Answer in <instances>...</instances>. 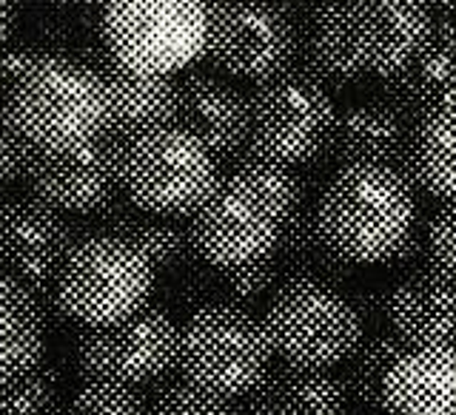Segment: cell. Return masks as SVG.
Instances as JSON below:
<instances>
[{"label": "cell", "mask_w": 456, "mask_h": 415, "mask_svg": "<svg viewBox=\"0 0 456 415\" xmlns=\"http://www.w3.org/2000/svg\"><path fill=\"white\" fill-rule=\"evenodd\" d=\"M314 217L339 259L388 265L417 227V196L399 168L346 165L325 185Z\"/></svg>", "instance_id": "1"}, {"label": "cell", "mask_w": 456, "mask_h": 415, "mask_svg": "<svg viewBox=\"0 0 456 415\" xmlns=\"http://www.w3.org/2000/svg\"><path fill=\"white\" fill-rule=\"evenodd\" d=\"M6 111L40 154L77 151L109 134V97L94 68L57 54L35 57Z\"/></svg>", "instance_id": "2"}, {"label": "cell", "mask_w": 456, "mask_h": 415, "mask_svg": "<svg viewBox=\"0 0 456 415\" xmlns=\"http://www.w3.org/2000/svg\"><path fill=\"white\" fill-rule=\"evenodd\" d=\"M265 336L282 362L331 370L351 359L365 324L351 296L317 276H289L265 307Z\"/></svg>", "instance_id": "3"}, {"label": "cell", "mask_w": 456, "mask_h": 415, "mask_svg": "<svg viewBox=\"0 0 456 415\" xmlns=\"http://www.w3.org/2000/svg\"><path fill=\"white\" fill-rule=\"evenodd\" d=\"M271 359L274 350L263 322L234 302L197 307L180 331L177 370L183 381L225 402L248 395Z\"/></svg>", "instance_id": "4"}, {"label": "cell", "mask_w": 456, "mask_h": 415, "mask_svg": "<svg viewBox=\"0 0 456 415\" xmlns=\"http://www.w3.org/2000/svg\"><path fill=\"white\" fill-rule=\"evenodd\" d=\"M154 267L132 242L114 234L80 236L54 276V296L66 319L83 327L109 324L146 307Z\"/></svg>", "instance_id": "5"}, {"label": "cell", "mask_w": 456, "mask_h": 415, "mask_svg": "<svg viewBox=\"0 0 456 415\" xmlns=\"http://www.w3.org/2000/svg\"><path fill=\"white\" fill-rule=\"evenodd\" d=\"M223 177L214 154L183 132L166 125L123 142L120 194L132 205L160 217H191Z\"/></svg>", "instance_id": "6"}, {"label": "cell", "mask_w": 456, "mask_h": 415, "mask_svg": "<svg viewBox=\"0 0 456 415\" xmlns=\"http://www.w3.org/2000/svg\"><path fill=\"white\" fill-rule=\"evenodd\" d=\"M211 0H106L100 40L118 63L175 75L203 57Z\"/></svg>", "instance_id": "7"}, {"label": "cell", "mask_w": 456, "mask_h": 415, "mask_svg": "<svg viewBox=\"0 0 456 415\" xmlns=\"http://www.w3.org/2000/svg\"><path fill=\"white\" fill-rule=\"evenodd\" d=\"M334 120L337 108L325 85L291 66L254 83L246 151L294 168L314 163L331 140Z\"/></svg>", "instance_id": "8"}, {"label": "cell", "mask_w": 456, "mask_h": 415, "mask_svg": "<svg viewBox=\"0 0 456 415\" xmlns=\"http://www.w3.org/2000/svg\"><path fill=\"white\" fill-rule=\"evenodd\" d=\"M297 57V23L285 0H211L203 60L228 77L263 83Z\"/></svg>", "instance_id": "9"}, {"label": "cell", "mask_w": 456, "mask_h": 415, "mask_svg": "<svg viewBox=\"0 0 456 415\" xmlns=\"http://www.w3.org/2000/svg\"><path fill=\"white\" fill-rule=\"evenodd\" d=\"M180 331L160 307H140L109 324H89L77 336V367L89 381L142 387L177 367Z\"/></svg>", "instance_id": "10"}, {"label": "cell", "mask_w": 456, "mask_h": 415, "mask_svg": "<svg viewBox=\"0 0 456 415\" xmlns=\"http://www.w3.org/2000/svg\"><path fill=\"white\" fill-rule=\"evenodd\" d=\"M285 219L268 199L237 174L220 177L217 188L191 213V251L208 267H237L277 251Z\"/></svg>", "instance_id": "11"}, {"label": "cell", "mask_w": 456, "mask_h": 415, "mask_svg": "<svg viewBox=\"0 0 456 415\" xmlns=\"http://www.w3.org/2000/svg\"><path fill=\"white\" fill-rule=\"evenodd\" d=\"M434 26L425 0H339V32L362 77H388L417 54Z\"/></svg>", "instance_id": "12"}, {"label": "cell", "mask_w": 456, "mask_h": 415, "mask_svg": "<svg viewBox=\"0 0 456 415\" xmlns=\"http://www.w3.org/2000/svg\"><path fill=\"white\" fill-rule=\"evenodd\" d=\"M75 242V222L40 196H9L0 203V270L32 293L54 288Z\"/></svg>", "instance_id": "13"}, {"label": "cell", "mask_w": 456, "mask_h": 415, "mask_svg": "<svg viewBox=\"0 0 456 415\" xmlns=\"http://www.w3.org/2000/svg\"><path fill=\"white\" fill-rule=\"evenodd\" d=\"M123 142L106 134L66 154L35 151L26 171L28 191L63 213H100L120 194Z\"/></svg>", "instance_id": "14"}, {"label": "cell", "mask_w": 456, "mask_h": 415, "mask_svg": "<svg viewBox=\"0 0 456 415\" xmlns=\"http://www.w3.org/2000/svg\"><path fill=\"white\" fill-rule=\"evenodd\" d=\"M379 97L408 120L456 111V20L434 14L431 35L411 63L379 77Z\"/></svg>", "instance_id": "15"}, {"label": "cell", "mask_w": 456, "mask_h": 415, "mask_svg": "<svg viewBox=\"0 0 456 415\" xmlns=\"http://www.w3.org/2000/svg\"><path fill=\"white\" fill-rule=\"evenodd\" d=\"M109 97V134L114 140H132L157 128L175 125L177 120V80L171 75L134 71L100 46L92 63Z\"/></svg>", "instance_id": "16"}, {"label": "cell", "mask_w": 456, "mask_h": 415, "mask_svg": "<svg viewBox=\"0 0 456 415\" xmlns=\"http://www.w3.org/2000/svg\"><path fill=\"white\" fill-rule=\"evenodd\" d=\"M217 163H228L248 140V94L217 75H189L177 83V120Z\"/></svg>", "instance_id": "17"}, {"label": "cell", "mask_w": 456, "mask_h": 415, "mask_svg": "<svg viewBox=\"0 0 456 415\" xmlns=\"http://www.w3.org/2000/svg\"><path fill=\"white\" fill-rule=\"evenodd\" d=\"M388 324L408 347H456V279L431 265L411 270L391 291Z\"/></svg>", "instance_id": "18"}, {"label": "cell", "mask_w": 456, "mask_h": 415, "mask_svg": "<svg viewBox=\"0 0 456 415\" xmlns=\"http://www.w3.org/2000/svg\"><path fill=\"white\" fill-rule=\"evenodd\" d=\"M411 123L388 100H365L337 114L334 132L322 156L337 168L346 165H391L399 168Z\"/></svg>", "instance_id": "19"}, {"label": "cell", "mask_w": 456, "mask_h": 415, "mask_svg": "<svg viewBox=\"0 0 456 415\" xmlns=\"http://www.w3.org/2000/svg\"><path fill=\"white\" fill-rule=\"evenodd\" d=\"M382 412L456 415V347H408L382 381Z\"/></svg>", "instance_id": "20"}, {"label": "cell", "mask_w": 456, "mask_h": 415, "mask_svg": "<svg viewBox=\"0 0 456 415\" xmlns=\"http://www.w3.org/2000/svg\"><path fill=\"white\" fill-rule=\"evenodd\" d=\"M251 415H348V393L331 370L282 362L248 393Z\"/></svg>", "instance_id": "21"}, {"label": "cell", "mask_w": 456, "mask_h": 415, "mask_svg": "<svg viewBox=\"0 0 456 415\" xmlns=\"http://www.w3.org/2000/svg\"><path fill=\"white\" fill-rule=\"evenodd\" d=\"M49 316L40 299L6 274H0V381L32 373L46 355Z\"/></svg>", "instance_id": "22"}, {"label": "cell", "mask_w": 456, "mask_h": 415, "mask_svg": "<svg viewBox=\"0 0 456 415\" xmlns=\"http://www.w3.org/2000/svg\"><path fill=\"white\" fill-rule=\"evenodd\" d=\"M399 171L413 191L434 199H456V111L413 120Z\"/></svg>", "instance_id": "23"}, {"label": "cell", "mask_w": 456, "mask_h": 415, "mask_svg": "<svg viewBox=\"0 0 456 415\" xmlns=\"http://www.w3.org/2000/svg\"><path fill=\"white\" fill-rule=\"evenodd\" d=\"M103 231L128 239L132 245L146 256L149 265L157 270H177L185 267L191 259H197L191 251L189 227H183L175 217H160L132 205L120 194L100 211Z\"/></svg>", "instance_id": "24"}, {"label": "cell", "mask_w": 456, "mask_h": 415, "mask_svg": "<svg viewBox=\"0 0 456 415\" xmlns=\"http://www.w3.org/2000/svg\"><path fill=\"white\" fill-rule=\"evenodd\" d=\"M277 259L280 270L289 276H317L325 282H342L351 267L346 259L325 245V239L317 227V217L311 208H299L294 217L282 225V236L277 242Z\"/></svg>", "instance_id": "25"}, {"label": "cell", "mask_w": 456, "mask_h": 415, "mask_svg": "<svg viewBox=\"0 0 456 415\" xmlns=\"http://www.w3.org/2000/svg\"><path fill=\"white\" fill-rule=\"evenodd\" d=\"M405 350L408 345L394 331H379L368 339L362 336L360 347L348 359L346 376H342V387L348 393V402L382 412V381Z\"/></svg>", "instance_id": "26"}, {"label": "cell", "mask_w": 456, "mask_h": 415, "mask_svg": "<svg viewBox=\"0 0 456 415\" xmlns=\"http://www.w3.org/2000/svg\"><path fill=\"white\" fill-rule=\"evenodd\" d=\"M232 171L246 182H251L271 205L280 211V217L289 222L299 208H305V180L297 174L294 165H282L274 160H265L260 154H251L242 148L232 156Z\"/></svg>", "instance_id": "27"}, {"label": "cell", "mask_w": 456, "mask_h": 415, "mask_svg": "<svg viewBox=\"0 0 456 415\" xmlns=\"http://www.w3.org/2000/svg\"><path fill=\"white\" fill-rule=\"evenodd\" d=\"M214 270V284H217L220 302H234L248 307L260 302L265 293L274 291L280 279V259L277 253L263 256L256 262H246L237 267H211Z\"/></svg>", "instance_id": "28"}, {"label": "cell", "mask_w": 456, "mask_h": 415, "mask_svg": "<svg viewBox=\"0 0 456 415\" xmlns=\"http://www.w3.org/2000/svg\"><path fill=\"white\" fill-rule=\"evenodd\" d=\"M0 415H66L61 387L40 379L35 370L0 381Z\"/></svg>", "instance_id": "29"}, {"label": "cell", "mask_w": 456, "mask_h": 415, "mask_svg": "<svg viewBox=\"0 0 456 415\" xmlns=\"http://www.w3.org/2000/svg\"><path fill=\"white\" fill-rule=\"evenodd\" d=\"M66 415H149V398L128 384L86 381Z\"/></svg>", "instance_id": "30"}, {"label": "cell", "mask_w": 456, "mask_h": 415, "mask_svg": "<svg viewBox=\"0 0 456 415\" xmlns=\"http://www.w3.org/2000/svg\"><path fill=\"white\" fill-rule=\"evenodd\" d=\"M149 415H234L225 398L211 395L189 381L166 384L149 404Z\"/></svg>", "instance_id": "31"}, {"label": "cell", "mask_w": 456, "mask_h": 415, "mask_svg": "<svg viewBox=\"0 0 456 415\" xmlns=\"http://www.w3.org/2000/svg\"><path fill=\"white\" fill-rule=\"evenodd\" d=\"M425 253L428 265L456 279V199L445 203V208H439L436 217L428 222Z\"/></svg>", "instance_id": "32"}, {"label": "cell", "mask_w": 456, "mask_h": 415, "mask_svg": "<svg viewBox=\"0 0 456 415\" xmlns=\"http://www.w3.org/2000/svg\"><path fill=\"white\" fill-rule=\"evenodd\" d=\"M35 148L12 123L6 106H0V188L26 177L28 163H32Z\"/></svg>", "instance_id": "33"}, {"label": "cell", "mask_w": 456, "mask_h": 415, "mask_svg": "<svg viewBox=\"0 0 456 415\" xmlns=\"http://www.w3.org/2000/svg\"><path fill=\"white\" fill-rule=\"evenodd\" d=\"M37 54H40L37 49H28V46H9V43L0 46V106L9 103L12 92L18 89L26 68L35 63Z\"/></svg>", "instance_id": "34"}, {"label": "cell", "mask_w": 456, "mask_h": 415, "mask_svg": "<svg viewBox=\"0 0 456 415\" xmlns=\"http://www.w3.org/2000/svg\"><path fill=\"white\" fill-rule=\"evenodd\" d=\"M388 299H391V291H360L351 302L360 313L362 324H382L388 322Z\"/></svg>", "instance_id": "35"}, {"label": "cell", "mask_w": 456, "mask_h": 415, "mask_svg": "<svg viewBox=\"0 0 456 415\" xmlns=\"http://www.w3.org/2000/svg\"><path fill=\"white\" fill-rule=\"evenodd\" d=\"M422 253H425V236L413 227L411 236L403 242V245L396 248V253L388 259V265H396V267H411V265H417L422 259ZM428 256V253H425Z\"/></svg>", "instance_id": "36"}, {"label": "cell", "mask_w": 456, "mask_h": 415, "mask_svg": "<svg viewBox=\"0 0 456 415\" xmlns=\"http://www.w3.org/2000/svg\"><path fill=\"white\" fill-rule=\"evenodd\" d=\"M20 9H23V0H0V46L9 43L14 28H18Z\"/></svg>", "instance_id": "37"}, {"label": "cell", "mask_w": 456, "mask_h": 415, "mask_svg": "<svg viewBox=\"0 0 456 415\" xmlns=\"http://www.w3.org/2000/svg\"><path fill=\"white\" fill-rule=\"evenodd\" d=\"M439 14H442V18L456 20V0H451V4H445V6H439Z\"/></svg>", "instance_id": "38"}, {"label": "cell", "mask_w": 456, "mask_h": 415, "mask_svg": "<svg viewBox=\"0 0 456 415\" xmlns=\"http://www.w3.org/2000/svg\"><path fill=\"white\" fill-rule=\"evenodd\" d=\"M69 4H106V0H69Z\"/></svg>", "instance_id": "39"}, {"label": "cell", "mask_w": 456, "mask_h": 415, "mask_svg": "<svg viewBox=\"0 0 456 415\" xmlns=\"http://www.w3.org/2000/svg\"><path fill=\"white\" fill-rule=\"evenodd\" d=\"M425 4H436V6H445V4H451V0H425Z\"/></svg>", "instance_id": "40"}]
</instances>
